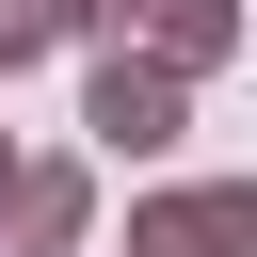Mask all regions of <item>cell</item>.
<instances>
[{"label":"cell","instance_id":"cell-1","mask_svg":"<svg viewBox=\"0 0 257 257\" xmlns=\"http://www.w3.org/2000/svg\"><path fill=\"white\" fill-rule=\"evenodd\" d=\"M80 128H96L112 161H161V145L193 128V80H161L145 48H96V80H80Z\"/></svg>","mask_w":257,"mask_h":257},{"label":"cell","instance_id":"cell-2","mask_svg":"<svg viewBox=\"0 0 257 257\" xmlns=\"http://www.w3.org/2000/svg\"><path fill=\"white\" fill-rule=\"evenodd\" d=\"M128 257H257V177H177L128 209Z\"/></svg>","mask_w":257,"mask_h":257},{"label":"cell","instance_id":"cell-3","mask_svg":"<svg viewBox=\"0 0 257 257\" xmlns=\"http://www.w3.org/2000/svg\"><path fill=\"white\" fill-rule=\"evenodd\" d=\"M80 209H96V177H80V161H32V177H0V225H16V257H64V241H80Z\"/></svg>","mask_w":257,"mask_h":257},{"label":"cell","instance_id":"cell-4","mask_svg":"<svg viewBox=\"0 0 257 257\" xmlns=\"http://www.w3.org/2000/svg\"><path fill=\"white\" fill-rule=\"evenodd\" d=\"M128 32H145V64H161V80H209V64L241 48V0H145Z\"/></svg>","mask_w":257,"mask_h":257},{"label":"cell","instance_id":"cell-5","mask_svg":"<svg viewBox=\"0 0 257 257\" xmlns=\"http://www.w3.org/2000/svg\"><path fill=\"white\" fill-rule=\"evenodd\" d=\"M48 48H64V0H0V80L48 64Z\"/></svg>","mask_w":257,"mask_h":257},{"label":"cell","instance_id":"cell-6","mask_svg":"<svg viewBox=\"0 0 257 257\" xmlns=\"http://www.w3.org/2000/svg\"><path fill=\"white\" fill-rule=\"evenodd\" d=\"M128 16H145V0H64V32H128Z\"/></svg>","mask_w":257,"mask_h":257},{"label":"cell","instance_id":"cell-7","mask_svg":"<svg viewBox=\"0 0 257 257\" xmlns=\"http://www.w3.org/2000/svg\"><path fill=\"white\" fill-rule=\"evenodd\" d=\"M0 177H16V161H0Z\"/></svg>","mask_w":257,"mask_h":257}]
</instances>
